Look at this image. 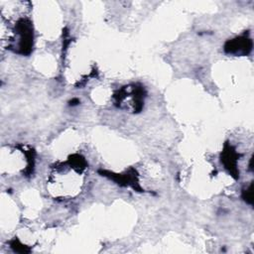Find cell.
I'll list each match as a JSON object with an SVG mask.
<instances>
[{
    "label": "cell",
    "mask_w": 254,
    "mask_h": 254,
    "mask_svg": "<svg viewBox=\"0 0 254 254\" xmlns=\"http://www.w3.org/2000/svg\"><path fill=\"white\" fill-rule=\"evenodd\" d=\"M86 165L79 156H72L52 168L48 188L51 194L61 198L76 196L82 190L85 181Z\"/></svg>",
    "instance_id": "1"
},
{
    "label": "cell",
    "mask_w": 254,
    "mask_h": 254,
    "mask_svg": "<svg viewBox=\"0 0 254 254\" xmlns=\"http://www.w3.org/2000/svg\"><path fill=\"white\" fill-rule=\"evenodd\" d=\"M7 149L15 160H11L8 157L1 156L2 173L13 175H25L27 173H30L34 165V157L31 151L20 147H7Z\"/></svg>",
    "instance_id": "2"
},
{
    "label": "cell",
    "mask_w": 254,
    "mask_h": 254,
    "mask_svg": "<svg viewBox=\"0 0 254 254\" xmlns=\"http://www.w3.org/2000/svg\"><path fill=\"white\" fill-rule=\"evenodd\" d=\"M115 102L121 109L137 112L143 106L144 93L136 85L124 86L115 94Z\"/></svg>",
    "instance_id": "3"
}]
</instances>
